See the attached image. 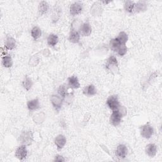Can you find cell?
<instances>
[{"label": "cell", "mask_w": 162, "mask_h": 162, "mask_svg": "<svg viewBox=\"0 0 162 162\" xmlns=\"http://www.w3.org/2000/svg\"><path fill=\"white\" fill-rule=\"evenodd\" d=\"M67 139L63 135H58L57 137L55 138V143L58 148V149L60 150L62 149L66 144Z\"/></svg>", "instance_id": "cell-8"}, {"label": "cell", "mask_w": 162, "mask_h": 162, "mask_svg": "<svg viewBox=\"0 0 162 162\" xmlns=\"http://www.w3.org/2000/svg\"><path fill=\"white\" fill-rule=\"evenodd\" d=\"M135 3L131 1H127L125 3V10L129 13H132L135 8Z\"/></svg>", "instance_id": "cell-22"}, {"label": "cell", "mask_w": 162, "mask_h": 162, "mask_svg": "<svg viewBox=\"0 0 162 162\" xmlns=\"http://www.w3.org/2000/svg\"><path fill=\"white\" fill-rule=\"evenodd\" d=\"M122 115L119 112L118 110L116 111H113L112 114L110 117V123L114 126H117L121 122Z\"/></svg>", "instance_id": "cell-3"}, {"label": "cell", "mask_w": 162, "mask_h": 162, "mask_svg": "<svg viewBox=\"0 0 162 162\" xmlns=\"http://www.w3.org/2000/svg\"><path fill=\"white\" fill-rule=\"evenodd\" d=\"M31 36L35 40L39 39L41 36V29L38 27H34L31 31Z\"/></svg>", "instance_id": "cell-21"}, {"label": "cell", "mask_w": 162, "mask_h": 162, "mask_svg": "<svg viewBox=\"0 0 162 162\" xmlns=\"http://www.w3.org/2000/svg\"><path fill=\"white\" fill-rule=\"evenodd\" d=\"M58 92L59 95V96H61L62 98H65L67 95V89L65 87V86H60L58 88Z\"/></svg>", "instance_id": "cell-26"}, {"label": "cell", "mask_w": 162, "mask_h": 162, "mask_svg": "<svg viewBox=\"0 0 162 162\" xmlns=\"http://www.w3.org/2000/svg\"><path fill=\"white\" fill-rule=\"evenodd\" d=\"M82 10V4L80 2H75L70 6V13L71 15L75 16L81 13Z\"/></svg>", "instance_id": "cell-4"}, {"label": "cell", "mask_w": 162, "mask_h": 162, "mask_svg": "<svg viewBox=\"0 0 162 162\" xmlns=\"http://www.w3.org/2000/svg\"><path fill=\"white\" fill-rule=\"evenodd\" d=\"M127 48L125 45H121L117 49L118 54L121 56H124L127 53Z\"/></svg>", "instance_id": "cell-25"}, {"label": "cell", "mask_w": 162, "mask_h": 162, "mask_svg": "<svg viewBox=\"0 0 162 162\" xmlns=\"http://www.w3.org/2000/svg\"><path fill=\"white\" fill-rule=\"evenodd\" d=\"M110 45L111 48H112L113 50L117 51L118 48L121 45L120 42H118V41L117 39V38H115V39H112V40L110 41Z\"/></svg>", "instance_id": "cell-23"}, {"label": "cell", "mask_w": 162, "mask_h": 162, "mask_svg": "<svg viewBox=\"0 0 162 162\" xmlns=\"http://www.w3.org/2000/svg\"><path fill=\"white\" fill-rule=\"evenodd\" d=\"M106 104L113 111L118 110L119 107H120V104H119L118 98L117 96L115 95L110 96L108 98L106 101Z\"/></svg>", "instance_id": "cell-2"}, {"label": "cell", "mask_w": 162, "mask_h": 162, "mask_svg": "<svg viewBox=\"0 0 162 162\" xmlns=\"http://www.w3.org/2000/svg\"><path fill=\"white\" fill-rule=\"evenodd\" d=\"M49 9V6L47 2H42L39 5V12L41 15L46 14Z\"/></svg>", "instance_id": "cell-15"}, {"label": "cell", "mask_w": 162, "mask_h": 162, "mask_svg": "<svg viewBox=\"0 0 162 162\" xmlns=\"http://www.w3.org/2000/svg\"><path fill=\"white\" fill-rule=\"evenodd\" d=\"M116 155L118 158H125L127 154V147L124 144L118 145L116 150Z\"/></svg>", "instance_id": "cell-7"}, {"label": "cell", "mask_w": 162, "mask_h": 162, "mask_svg": "<svg viewBox=\"0 0 162 162\" xmlns=\"http://www.w3.org/2000/svg\"><path fill=\"white\" fill-rule=\"evenodd\" d=\"M2 63L5 67L10 68L12 66L13 62L10 56H5L2 58Z\"/></svg>", "instance_id": "cell-19"}, {"label": "cell", "mask_w": 162, "mask_h": 162, "mask_svg": "<svg viewBox=\"0 0 162 162\" xmlns=\"http://www.w3.org/2000/svg\"><path fill=\"white\" fill-rule=\"evenodd\" d=\"M16 46V41L12 38H7L5 42V47L8 50H12Z\"/></svg>", "instance_id": "cell-14"}, {"label": "cell", "mask_w": 162, "mask_h": 162, "mask_svg": "<svg viewBox=\"0 0 162 162\" xmlns=\"http://www.w3.org/2000/svg\"><path fill=\"white\" fill-rule=\"evenodd\" d=\"M69 41L73 43H77L80 40V34L75 30H72L69 35Z\"/></svg>", "instance_id": "cell-12"}, {"label": "cell", "mask_w": 162, "mask_h": 162, "mask_svg": "<svg viewBox=\"0 0 162 162\" xmlns=\"http://www.w3.org/2000/svg\"><path fill=\"white\" fill-rule=\"evenodd\" d=\"M146 153L150 157H155L157 153V148L156 145L154 144H149L147 145L146 148Z\"/></svg>", "instance_id": "cell-9"}, {"label": "cell", "mask_w": 162, "mask_h": 162, "mask_svg": "<svg viewBox=\"0 0 162 162\" xmlns=\"http://www.w3.org/2000/svg\"><path fill=\"white\" fill-rule=\"evenodd\" d=\"M27 150L25 146H21L16 149L15 151V157L20 160H23L27 157Z\"/></svg>", "instance_id": "cell-5"}, {"label": "cell", "mask_w": 162, "mask_h": 162, "mask_svg": "<svg viewBox=\"0 0 162 162\" xmlns=\"http://www.w3.org/2000/svg\"><path fill=\"white\" fill-rule=\"evenodd\" d=\"M68 82H69V86L73 88V89H78L80 87V83L77 77L73 75L70 77L68 79Z\"/></svg>", "instance_id": "cell-11"}, {"label": "cell", "mask_w": 162, "mask_h": 162, "mask_svg": "<svg viewBox=\"0 0 162 162\" xmlns=\"http://www.w3.org/2000/svg\"><path fill=\"white\" fill-rule=\"evenodd\" d=\"M51 100H52V103L56 110H59L62 107V99L60 97L58 96H52Z\"/></svg>", "instance_id": "cell-13"}, {"label": "cell", "mask_w": 162, "mask_h": 162, "mask_svg": "<svg viewBox=\"0 0 162 162\" xmlns=\"http://www.w3.org/2000/svg\"><path fill=\"white\" fill-rule=\"evenodd\" d=\"M112 66H114L115 67H117L118 66V63H117V58L113 56H110L107 60V63H106V68L107 69H110V68L112 67Z\"/></svg>", "instance_id": "cell-20"}, {"label": "cell", "mask_w": 162, "mask_h": 162, "mask_svg": "<svg viewBox=\"0 0 162 162\" xmlns=\"http://www.w3.org/2000/svg\"><path fill=\"white\" fill-rule=\"evenodd\" d=\"M55 161H65V159L63 158V157L58 155V156L55 157Z\"/></svg>", "instance_id": "cell-27"}, {"label": "cell", "mask_w": 162, "mask_h": 162, "mask_svg": "<svg viewBox=\"0 0 162 162\" xmlns=\"http://www.w3.org/2000/svg\"><path fill=\"white\" fill-rule=\"evenodd\" d=\"M58 42V38L55 34H50L48 38V44L49 46H55Z\"/></svg>", "instance_id": "cell-17"}, {"label": "cell", "mask_w": 162, "mask_h": 162, "mask_svg": "<svg viewBox=\"0 0 162 162\" xmlns=\"http://www.w3.org/2000/svg\"><path fill=\"white\" fill-rule=\"evenodd\" d=\"M92 29L88 23H84L81 25L79 29V34L83 36H89L91 34Z\"/></svg>", "instance_id": "cell-6"}, {"label": "cell", "mask_w": 162, "mask_h": 162, "mask_svg": "<svg viewBox=\"0 0 162 162\" xmlns=\"http://www.w3.org/2000/svg\"><path fill=\"white\" fill-rule=\"evenodd\" d=\"M27 107L29 110H35L39 108V101L38 99H34L28 101Z\"/></svg>", "instance_id": "cell-16"}, {"label": "cell", "mask_w": 162, "mask_h": 162, "mask_svg": "<svg viewBox=\"0 0 162 162\" xmlns=\"http://www.w3.org/2000/svg\"><path fill=\"white\" fill-rule=\"evenodd\" d=\"M117 39L120 42L121 45H125L128 41V36L125 32H121L118 34Z\"/></svg>", "instance_id": "cell-18"}, {"label": "cell", "mask_w": 162, "mask_h": 162, "mask_svg": "<svg viewBox=\"0 0 162 162\" xmlns=\"http://www.w3.org/2000/svg\"><path fill=\"white\" fill-rule=\"evenodd\" d=\"M154 133V129L149 123H147L141 127V134L143 138L146 139L150 138Z\"/></svg>", "instance_id": "cell-1"}, {"label": "cell", "mask_w": 162, "mask_h": 162, "mask_svg": "<svg viewBox=\"0 0 162 162\" xmlns=\"http://www.w3.org/2000/svg\"><path fill=\"white\" fill-rule=\"evenodd\" d=\"M32 86V82L31 79L27 77L25 78L23 81V88L27 91H29L31 88Z\"/></svg>", "instance_id": "cell-24"}, {"label": "cell", "mask_w": 162, "mask_h": 162, "mask_svg": "<svg viewBox=\"0 0 162 162\" xmlns=\"http://www.w3.org/2000/svg\"><path fill=\"white\" fill-rule=\"evenodd\" d=\"M96 92H97V91H96V89L95 88V86L92 84H90V85H89V86H86V88H84V89L83 91L84 95H85L86 96H91L95 95Z\"/></svg>", "instance_id": "cell-10"}]
</instances>
